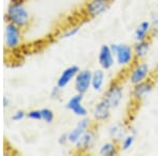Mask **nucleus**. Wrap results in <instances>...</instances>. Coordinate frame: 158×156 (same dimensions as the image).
Here are the masks:
<instances>
[{
	"label": "nucleus",
	"instance_id": "f257e3e1",
	"mask_svg": "<svg viewBox=\"0 0 158 156\" xmlns=\"http://www.w3.org/2000/svg\"><path fill=\"white\" fill-rule=\"evenodd\" d=\"M7 19L17 27H24L29 22V13L19 1H14L7 10Z\"/></svg>",
	"mask_w": 158,
	"mask_h": 156
},
{
	"label": "nucleus",
	"instance_id": "f03ea898",
	"mask_svg": "<svg viewBox=\"0 0 158 156\" xmlns=\"http://www.w3.org/2000/svg\"><path fill=\"white\" fill-rule=\"evenodd\" d=\"M111 48L119 65L126 66L131 65L135 57L133 48L128 44L120 43V44H112Z\"/></svg>",
	"mask_w": 158,
	"mask_h": 156
},
{
	"label": "nucleus",
	"instance_id": "7ed1b4c3",
	"mask_svg": "<svg viewBox=\"0 0 158 156\" xmlns=\"http://www.w3.org/2000/svg\"><path fill=\"white\" fill-rule=\"evenodd\" d=\"M110 2L111 0H90L85 7L86 16L90 18H94V17L101 15L103 12L106 11L110 6Z\"/></svg>",
	"mask_w": 158,
	"mask_h": 156
},
{
	"label": "nucleus",
	"instance_id": "20e7f679",
	"mask_svg": "<svg viewBox=\"0 0 158 156\" xmlns=\"http://www.w3.org/2000/svg\"><path fill=\"white\" fill-rule=\"evenodd\" d=\"M122 96H123V89H122L121 84H119L118 82H113L106 91L104 99L109 102L110 106L113 109L118 107L122 99Z\"/></svg>",
	"mask_w": 158,
	"mask_h": 156
},
{
	"label": "nucleus",
	"instance_id": "39448f33",
	"mask_svg": "<svg viewBox=\"0 0 158 156\" xmlns=\"http://www.w3.org/2000/svg\"><path fill=\"white\" fill-rule=\"evenodd\" d=\"M154 89V83L151 80H143L139 83L134 84L132 90V97L135 101H141L151 94Z\"/></svg>",
	"mask_w": 158,
	"mask_h": 156
},
{
	"label": "nucleus",
	"instance_id": "423d86ee",
	"mask_svg": "<svg viewBox=\"0 0 158 156\" xmlns=\"http://www.w3.org/2000/svg\"><path fill=\"white\" fill-rule=\"evenodd\" d=\"M92 86V72L90 70L79 71L75 77V89L78 93L85 94Z\"/></svg>",
	"mask_w": 158,
	"mask_h": 156
},
{
	"label": "nucleus",
	"instance_id": "0eeeda50",
	"mask_svg": "<svg viewBox=\"0 0 158 156\" xmlns=\"http://www.w3.org/2000/svg\"><path fill=\"white\" fill-rule=\"evenodd\" d=\"M98 62L101 69L103 70H109L114 65V54L113 51L110 45L103 44L101 45L98 54Z\"/></svg>",
	"mask_w": 158,
	"mask_h": 156
},
{
	"label": "nucleus",
	"instance_id": "6e6552de",
	"mask_svg": "<svg viewBox=\"0 0 158 156\" xmlns=\"http://www.w3.org/2000/svg\"><path fill=\"white\" fill-rule=\"evenodd\" d=\"M82 99H83V94L78 93L77 95L73 96L72 98H70V100L67 103V108L72 111L74 114L77 116H82L85 117L88 114V111L85 107L82 106Z\"/></svg>",
	"mask_w": 158,
	"mask_h": 156
},
{
	"label": "nucleus",
	"instance_id": "1a4fd4ad",
	"mask_svg": "<svg viewBox=\"0 0 158 156\" xmlns=\"http://www.w3.org/2000/svg\"><path fill=\"white\" fill-rule=\"evenodd\" d=\"M111 109L112 107L110 106V103L106 99H101L100 101L98 102L97 104L94 108V118H95L97 121L102 122L104 120H106L111 115Z\"/></svg>",
	"mask_w": 158,
	"mask_h": 156
},
{
	"label": "nucleus",
	"instance_id": "9d476101",
	"mask_svg": "<svg viewBox=\"0 0 158 156\" xmlns=\"http://www.w3.org/2000/svg\"><path fill=\"white\" fill-rule=\"evenodd\" d=\"M20 41V35L19 30L17 25L14 23L7 24L6 29V43L9 48H14L18 45Z\"/></svg>",
	"mask_w": 158,
	"mask_h": 156
},
{
	"label": "nucleus",
	"instance_id": "9b49d317",
	"mask_svg": "<svg viewBox=\"0 0 158 156\" xmlns=\"http://www.w3.org/2000/svg\"><path fill=\"white\" fill-rule=\"evenodd\" d=\"M148 74H149V65L147 63H139L135 66V69L132 71L131 76H130V81L132 84L139 83L141 81L146 80Z\"/></svg>",
	"mask_w": 158,
	"mask_h": 156
},
{
	"label": "nucleus",
	"instance_id": "f8f14e48",
	"mask_svg": "<svg viewBox=\"0 0 158 156\" xmlns=\"http://www.w3.org/2000/svg\"><path fill=\"white\" fill-rule=\"evenodd\" d=\"M78 72H79V68L77 65H71V66H69V68H67L61 73V75L59 76V78H58L57 86L60 89L67 86L68 84L70 83V81L72 80L73 78L76 77Z\"/></svg>",
	"mask_w": 158,
	"mask_h": 156
},
{
	"label": "nucleus",
	"instance_id": "ddd939ff",
	"mask_svg": "<svg viewBox=\"0 0 158 156\" xmlns=\"http://www.w3.org/2000/svg\"><path fill=\"white\" fill-rule=\"evenodd\" d=\"M89 124H90V120L88 118H83L82 120H80L77 126L75 127V129L72 130V131L68 134V141L76 144L79 140V138L81 137V135L88 130Z\"/></svg>",
	"mask_w": 158,
	"mask_h": 156
},
{
	"label": "nucleus",
	"instance_id": "4468645a",
	"mask_svg": "<svg viewBox=\"0 0 158 156\" xmlns=\"http://www.w3.org/2000/svg\"><path fill=\"white\" fill-rule=\"evenodd\" d=\"M94 138H95V135H94L93 131H86L81 135V137L79 138V140L76 142V145H77V149L80 151H86L91 148L92 144L94 141Z\"/></svg>",
	"mask_w": 158,
	"mask_h": 156
},
{
	"label": "nucleus",
	"instance_id": "2eb2a0df",
	"mask_svg": "<svg viewBox=\"0 0 158 156\" xmlns=\"http://www.w3.org/2000/svg\"><path fill=\"white\" fill-rule=\"evenodd\" d=\"M152 30V24L150 21H143L141 22L138 27H137L136 31H135V39L136 41H143V40H148V35Z\"/></svg>",
	"mask_w": 158,
	"mask_h": 156
},
{
	"label": "nucleus",
	"instance_id": "dca6fc26",
	"mask_svg": "<svg viewBox=\"0 0 158 156\" xmlns=\"http://www.w3.org/2000/svg\"><path fill=\"white\" fill-rule=\"evenodd\" d=\"M150 48V42L148 40H143V41H137L133 48L134 50V55L137 59H141V58L146 57L148 52Z\"/></svg>",
	"mask_w": 158,
	"mask_h": 156
},
{
	"label": "nucleus",
	"instance_id": "f3484780",
	"mask_svg": "<svg viewBox=\"0 0 158 156\" xmlns=\"http://www.w3.org/2000/svg\"><path fill=\"white\" fill-rule=\"evenodd\" d=\"M104 82V73L102 70H96L92 73V88L95 91H99Z\"/></svg>",
	"mask_w": 158,
	"mask_h": 156
},
{
	"label": "nucleus",
	"instance_id": "a211bd4d",
	"mask_svg": "<svg viewBox=\"0 0 158 156\" xmlns=\"http://www.w3.org/2000/svg\"><path fill=\"white\" fill-rule=\"evenodd\" d=\"M99 154L103 156H114L118 154V148H117L116 142H106L101 145L99 150Z\"/></svg>",
	"mask_w": 158,
	"mask_h": 156
},
{
	"label": "nucleus",
	"instance_id": "6ab92c4d",
	"mask_svg": "<svg viewBox=\"0 0 158 156\" xmlns=\"http://www.w3.org/2000/svg\"><path fill=\"white\" fill-rule=\"evenodd\" d=\"M126 133H124V128L122 127V124H114L110 129V136L115 142L120 141L122 138L126 136Z\"/></svg>",
	"mask_w": 158,
	"mask_h": 156
},
{
	"label": "nucleus",
	"instance_id": "aec40b11",
	"mask_svg": "<svg viewBox=\"0 0 158 156\" xmlns=\"http://www.w3.org/2000/svg\"><path fill=\"white\" fill-rule=\"evenodd\" d=\"M134 141H135V137L133 135H127V136H124L123 139L121 140V149L123 151L129 150L133 145Z\"/></svg>",
	"mask_w": 158,
	"mask_h": 156
},
{
	"label": "nucleus",
	"instance_id": "412c9836",
	"mask_svg": "<svg viewBox=\"0 0 158 156\" xmlns=\"http://www.w3.org/2000/svg\"><path fill=\"white\" fill-rule=\"evenodd\" d=\"M41 115H42V120H44L45 122H49V124L52 122L53 119H54V113L50 109H42Z\"/></svg>",
	"mask_w": 158,
	"mask_h": 156
},
{
	"label": "nucleus",
	"instance_id": "4be33fe9",
	"mask_svg": "<svg viewBox=\"0 0 158 156\" xmlns=\"http://www.w3.org/2000/svg\"><path fill=\"white\" fill-rule=\"evenodd\" d=\"M27 117L34 120H41L42 115H41V110H33L27 113Z\"/></svg>",
	"mask_w": 158,
	"mask_h": 156
},
{
	"label": "nucleus",
	"instance_id": "5701e85b",
	"mask_svg": "<svg viewBox=\"0 0 158 156\" xmlns=\"http://www.w3.org/2000/svg\"><path fill=\"white\" fill-rule=\"evenodd\" d=\"M24 112L23 111H18V112H16L14 115L12 116V119L13 120H15V121H19V120H21L22 118L24 117Z\"/></svg>",
	"mask_w": 158,
	"mask_h": 156
},
{
	"label": "nucleus",
	"instance_id": "b1692460",
	"mask_svg": "<svg viewBox=\"0 0 158 156\" xmlns=\"http://www.w3.org/2000/svg\"><path fill=\"white\" fill-rule=\"evenodd\" d=\"M78 32V27H73V29L69 30L67 33H65L64 35H63V37L68 38V37H71V36H74V35L76 34V33Z\"/></svg>",
	"mask_w": 158,
	"mask_h": 156
},
{
	"label": "nucleus",
	"instance_id": "393cba45",
	"mask_svg": "<svg viewBox=\"0 0 158 156\" xmlns=\"http://www.w3.org/2000/svg\"><path fill=\"white\" fill-rule=\"evenodd\" d=\"M7 103H9V99H7L6 96H4V97H3V104L6 107V106H7Z\"/></svg>",
	"mask_w": 158,
	"mask_h": 156
},
{
	"label": "nucleus",
	"instance_id": "a878e982",
	"mask_svg": "<svg viewBox=\"0 0 158 156\" xmlns=\"http://www.w3.org/2000/svg\"><path fill=\"white\" fill-rule=\"evenodd\" d=\"M157 92H158V84H157Z\"/></svg>",
	"mask_w": 158,
	"mask_h": 156
}]
</instances>
